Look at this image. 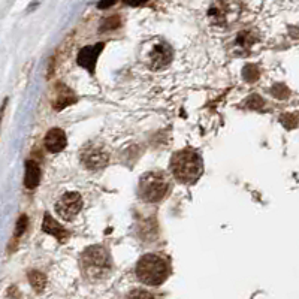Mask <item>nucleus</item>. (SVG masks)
<instances>
[{
  "label": "nucleus",
  "instance_id": "obj_1",
  "mask_svg": "<svg viewBox=\"0 0 299 299\" xmlns=\"http://www.w3.org/2000/svg\"><path fill=\"white\" fill-rule=\"evenodd\" d=\"M171 172L177 181L183 184H193L203 172L202 157L195 150L177 151L171 159Z\"/></svg>",
  "mask_w": 299,
  "mask_h": 299
},
{
  "label": "nucleus",
  "instance_id": "obj_2",
  "mask_svg": "<svg viewBox=\"0 0 299 299\" xmlns=\"http://www.w3.org/2000/svg\"><path fill=\"white\" fill-rule=\"evenodd\" d=\"M81 265L87 278L98 281L105 278L111 271V256L102 245H93L83 253Z\"/></svg>",
  "mask_w": 299,
  "mask_h": 299
},
{
  "label": "nucleus",
  "instance_id": "obj_3",
  "mask_svg": "<svg viewBox=\"0 0 299 299\" xmlns=\"http://www.w3.org/2000/svg\"><path fill=\"white\" fill-rule=\"evenodd\" d=\"M136 275L147 286H160L168 277V265L157 254H145L138 260Z\"/></svg>",
  "mask_w": 299,
  "mask_h": 299
},
{
  "label": "nucleus",
  "instance_id": "obj_4",
  "mask_svg": "<svg viewBox=\"0 0 299 299\" xmlns=\"http://www.w3.org/2000/svg\"><path fill=\"white\" fill-rule=\"evenodd\" d=\"M169 190V183L166 177L160 172L144 174L139 180V196L145 202H159Z\"/></svg>",
  "mask_w": 299,
  "mask_h": 299
},
{
  "label": "nucleus",
  "instance_id": "obj_5",
  "mask_svg": "<svg viewBox=\"0 0 299 299\" xmlns=\"http://www.w3.org/2000/svg\"><path fill=\"white\" fill-rule=\"evenodd\" d=\"M80 160L87 169L99 171L108 165L109 154L103 147H100L99 144L89 142L83 147V150L80 153Z\"/></svg>",
  "mask_w": 299,
  "mask_h": 299
},
{
  "label": "nucleus",
  "instance_id": "obj_6",
  "mask_svg": "<svg viewBox=\"0 0 299 299\" xmlns=\"http://www.w3.org/2000/svg\"><path fill=\"white\" fill-rule=\"evenodd\" d=\"M81 208H83V199H81V195L77 192H69L63 195L56 203L57 214L66 221L74 220L80 214Z\"/></svg>",
  "mask_w": 299,
  "mask_h": 299
},
{
  "label": "nucleus",
  "instance_id": "obj_7",
  "mask_svg": "<svg viewBox=\"0 0 299 299\" xmlns=\"http://www.w3.org/2000/svg\"><path fill=\"white\" fill-rule=\"evenodd\" d=\"M172 59H174V51L171 45L160 42V44H156L148 53V66L153 71H160L169 66Z\"/></svg>",
  "mask_w": 299,
  "mask_h": 299
},
{
  "label": "nucleus",
  "instance_id": "obj_8",
  "mask_svg": "<svg viewBox=\"0 0 299 299\" xmlns=\"http://www.w3.org/2000/svg\"><path fill=\"white\" fill-rule=\"evenodd\" d=\"M105 48V44L103 42H98L96 45H89V47H84L80 53H78V65L81 68H84L86 71L89 72H95V68H96V62L99 59V54L102 53V50Z\"/></svg>",
  "mask_w": 299,
  "mask_h": 299
},
{
  "label": "nucleus",
  "instance_id": "obj_9",
  "mask_svg": "<svg viewBox=\"0 0 299 299\" xmlns=\"http://www.w3.org/2000/svg\"><path fill=\"white\" fill-rule=\"evenodd\" d=\"M68 145V138L66 133L62 129H51L47 136H45V148L50 153H60L62 150H65Z\"/></svg>",
  "mask_w": 299,
  "mask_h": 299
},
{
  "label": "nucleus",
  "instance_id": "obj_10",
  "mask_svg": "<svg viewBox=\"0 0 299 299\" xmlns=\"http://www.w3.org/2000/svg\"><path fill=\"white\" fill-rule=\"evenodd\" d=\"M75 102H77V96H75V93H74L71 89H68V87L63 86V84H60V86L56 89V98L53 100V108H54L56 111H62V109H65L66 106L74 105Z\"/></svg>",
  "mask_w": 299,
  "mask_h": 299
},
{
  "label": "nucleus",
  "instance_id": "obj_11",
  "mask_svg": "<svg viewBox=\"0 0 299 299\" xmlns=\"http://www.w3.org/2000/svg\"><path fill=\"white\" fill-rule=\"evenodd\" d=\"M42 230L54 238H57L59 241H65L68 236H69V232L60 224L57 223L50 214H45L44 217V221H42Z\"/></svg>",
  "mask_w": 299,
  "mask_h": 299
},
{
  "label": "nucleus",
  "instance_id": "obj_12",
  "mask_svg": "<svg viewBox=\"0 0 299 299\" xmlns=\"http://www.w3.org/2000/svg\"><path fill=\"white\" fill-rule=\"evenodd\" d=\"M41 181V168L36 162L27 160L26 162V175H24V186L27 189H35Z\"/></svg>",
  "mask_w": 299,
  "mask_h": 299
},
{
  "label": "nucleus",
  "instance_id": "obj_13",
  "mask_svg": "<svg viewBox=\"0 0 299 299\" xmlns=\"http://www.w3.org/2000/svg\"><path fill=\"white\" fill-rule=\"evenodd\" d=\"M29 281L35 287L36 292H42L45 289V284H47L45 275L42 272H39V271H30L29 272Z\"/></svg>",
  "mask_w": 299,
  "mask_h": 299
},
{
  "label": "nucleus",
  "instance_id": "obj_14",
  "mask_svg": "<svg viewBox=\"0 0 299 299\" xmlns=\"http://www.w3.org/2000/svg\"><path fill=\"white\" fill-rule=\"evenodd\" d=\"M256 42V36L251 32H241L236 38V45L242 50L250 48Z\"/></svg>",
  "mask_w": 299,
  "mask_h": 299
},
{
  "label": "nucleus",
  "instance_id": "obj_15",
  "mask_svg": "<svg viewBox=\"0 0 299 299\" xmlns=\"http://www.w3.org/2000/svg\"><path fill=\"white\" fill-rule=\"evenodd\" d=\"M242 77H244V80H245V81H248V83H254V81H257V80H259L260 72H259L257 66H254V65H247V66L242 69Z\"/></svg>",
  "mask_w": 299,
  "mask_h": 299
},
{
  "label": "nucleus",
  "instance_id": "obj_16",
  "mask_svg": "<svg viewBox=\"0 0 299 299\" xmlns=\"http://www.w3.org/2000/svg\"><path fill=\"white\" fill-rule=\"evenodd\" d=\"M271 93H272L274 98H277V99L280 100L287 99V98L290 96V90H289L284 84H275V86L271 89Z\"/></svg>",
  "mask_w": 299,
  "mask_h": 299
},
{
  "label": "nucleus",
  "instance_id": "obj_17",
  "mask_svg": "<svg viewBox=\"0 0 299 299\" xmlns=\"http://www.w3.org/2000/svg\"><path fill=\"white\" fill-rule=\"evenodd\" d=\"M120 24H121V20H120V17H118V15H112V17L106 18V20L102 23V26H100V30H102V32H106V30H114V29L120 27Z\"/></svg>",
  "mask_w": 299,
  "mask_h": 299
},
{
  "label": "nucleus",
  "instance_id": "obj_18",
  "mask_svg": "<svg viewBox=\"0 0 299 299\" xmlns=\"http://www.w3.org/2000/svg\"><path fill=\"white\" fill-rule=\"evenodd\" d=\"M27 226H29V218H27V215L26 214H23V215H20V218L17 220V226H15V238H20L24 232H26V229H27Z\"/></svg>",
  "mask_w": 299,
  "mask_h": 299
},
{
  "label": "nucleus",
  "instance_id": "obj_19",
  "mask_svg": "<svg viewBox=\"0 0 299 299\" xmlns=\"http://www.w3.org/2000/svg\"><path fill=\"white\" fill-rule=\"evenodd\" d=\"M280 121L286 129H295L298 124V117L295 114H283Z\"/></svg>",
  "mask_w": 299,
  "mask_h": 299
},
{
  "label": "nucleus",
  "instance_id": "obj_20",
  "mask_svg": "<svg viewBox=\"0 0 299 299\" xmlns=\"http://www.w3.org/2000/svg\"><path fill=\"white\" fill-rule=\"evenodd\" d=\"M245 106L250 108V109H262L265 106V100L257 95H253L245 100Z\"/></svg>",
  "mask_w": 299,
  "mask_h": 299
},
{
  "label": "nucleus",
  "instance_id": "obj_21",
  "mask_svg": "<svg viewBox=\"0 0 299 299\" xmlns=\"http://www.w3.org/2000/svg\"><path fill=\"white\" fill-rule=\"evenodd\" d=\"M129 299H156L151 293L145 292V290H133L130 295H129Z\"/></svg>",
  "mask_w": 299,
  "mask_h": 299
},
{
  "label": "nucleus",
  "instance_id": "obj_22",
  "mask_svg": "<svg viewBox=\"0 0 299 299\" xmlns=\"http://www.w3.org/2000/svg\"><path fill=\"white\" fill-rule=\"evenodd\" d=\"M115 2H117V0H100L98 8H99V9H108V8H111Z\"/></svg>",
  "mask_w": 299,
  "mask_h": 299
},
{
  "label": "nucleus",
  "instance_id": "obj_23",
  "mask_svg": "<svg viewBox=\"0 0 299 299\" xmlns=\"http://www.w3.org/2000/svg\"><path fill=\"white\" fill-rule=\"evenodd\" d=\"M127 5H130V6H138V5H142V3H145V2H148V0H124Z\"/></svg>",
  "mask_w": 299,
  "mask_h": 299
},
{
  "label": "nucleus",
  "instance_id": "obj_24",
  "mask_svg": "<svg viewBox=\"0 0 299 299\" xmlns=\"http://www.w3.org/2000/svg\"><path fill=\"white\" fill-rule=\"evenodd\" d=\"M290 35H292L293 38L299 39V29H296V27H290Z\"/></svg>",
  "mask_w": 299,
  "mask_h": 299
}]
</instances>
